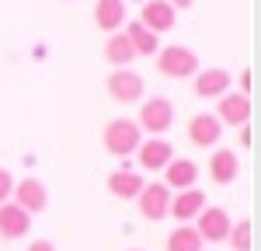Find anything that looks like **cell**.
<instances>
[{"mask_svg":"<svg viewBox=\"0 0 261 251\" xmlns=\"http://www.w3.org/2000/svg\"><path fill=\"white\" fill-rule=\"evenodd\" d=\"M101 143H105V150L112 157H129L143 143V129L133 119H112V122L101 129Z\"/></svg>","mask_w":261,"mask_h":251,"instance_id":"1","label":"cell"},{"mask_svg":"<svg viewBox=\"0 0 261 251\" xmlns=\"http://www.w3.org/2000/svg\"><path fill=\"white\" fill-rule=\"evenodd\" d=\"M157 73L171 77V81H185L199 73V56L188 45H161L157 49Z\"/></svg>","mask_w":261,"mask_h":251,"instance_id":"2","label":"cell"},{"mask_svg":"<svg viewBox=\"0 0 261 251\" xmlns=\"http://www.w3.org/2000/svg\"><path fill=\"white\" fill-rule=\"evenodd\" d=\"M143 133L150 136H164L171 126H174V105L167 98H150V102H140V119H136Z\"/></svg>","mask_w":261,"mask_h":251,"instance_id":"3","label":"cell"},{"mask_svg":"<svg viewBox=\"0 0 261 251\" xmlns=\"http://www.w3.org/2000/svg\"><path fill=\"white\" fill-rule=\"evenodd\" d=\"M105 87H108L112 102H119V105H136V102H143V91H146L143 77L136 73V70H129V66H119L115 73H108Z\"/></svg>","mask_w":261,"mask_h":251,"instance_id":"4","label":"cell"},{"mask_svg":"<svg viewBox=\"0 0 261 251\" xmlns=\"http://www.w3.org/2000/svg\"><path fill=\"white\" fill-rule=\"evenodd\" d=\"M230 213L223 206H205L195 216V234L202 237V244H220V241H226V230H230Z\"/></svg>","mask_w":261,"mask_h":251,"instance_id":"5","label":"cell"},{"mask_svg":"<svg viewBox=\"0 0 261 251\" xmlns=\"http://www.w3.org/2000/svg\"><path fill=\"white\" fill-rule=\"evenodd\" d=\"M216 119L220 126H247L251 122V94H233V91H226L220 102H216Z\"/></svg>","mask_w":261,"mask_h":251,"instance_id":"6","label":"cell"},{"mask_svg":"<svg viewBox=\"0 0 261 251\" xmlns=\"http://www.w3.org/2000/svg\"><path fill=\"white\" fill-rule=\"evenodd\" d=\"M136 203H140V213L146 220H164L167 206H171V188L164 185V182H150V185L140 188Z\"/></svg>","mask_w":261,"mask_h":251,"instance_id":"7","label":"cell"},{"mask_svg":"<svg viewBox=\"0 0 261 251\" xmlns=\"http://www.w3.org/2000/svg\"><path fill=\"white\" fill-rule=\"evenodd\" d=\"M171 157H174V146L167 143L164 136H150V140H143L136 146V161H140L143 171H164Z\"/></svg>","mask_w":261,"mask_h":251,"instance_id":"8","label":"cell"},{"mask_svg":"<svg viewBox=\"0 0 261 251\" xmlns=\"http://www.w3.org/2000/svg\"><path fill=\"white\" fill-rule=\"evenodd\" d=\"M32 230V213H24L18 203H0V237L4 241H18Z\"/></svg>","mask_w":261,"mask_h":251,"instance_id":"9","label":"cell"},{"mask_svg":"<svg viewBox=\"0 0 261 251\" xmlns=\"http://www.w3.org/2000/svg\"><path fill=\"white\" fill-rule=\"evenodd\" d=\"M174 21H178V11H174L167 0H146V4H143L140 24H143V28H150L153 35L171 32V28H174Z\"/></svg>","mask_w":261,"mask_h":251,"instance_id":"10","label":"cell"},{"mask_svg":"<svg viewBox=\"0 0 261 251\" xmlns=\"http://www.w3.org/2000/svg\"><path fill=\"white\" fill-rule=\"evenodd\" d=\"M14 203L24 213H42L49 206V188L39 178H21V182H14Z\"/></svg>","mask_w":261,"mask_h":251,"instance_id":"11","label":"cell"},{"mask_svg":"<svg viewBox=\"0 0 261 251\" xmlns=\"http://www.w3.org/2000/svg\"><path fill=\"white\" fill-rule=\"evenodd\" d=\"M220 136H223V126L220 119L213 115V112H199V115H192V122H188V140L195 146H216L220 143Z\"/></svg>","mask_w":261,"mask_h":251,"instance_id":"12","label":"cell"},{"mask_svg":"<svg viewBox=\"0 0 261 251\" xmlns=\"http://www.w3.org/2000/svg\"><path fill=\"white\" fill-rule=\"evenodd\" d=\"M195 182H199V164L195 161H188V157H171L167 161V167H164V185L167 188L185 192V188H195Z\"/></svg>","mask_w":261,"mask_h":251,"instance_id":"13","label":"cell"},{"mask_svg":"<svg viewBox=\"0 0 261 251\" xmlns=\"http://www.w3.org/2000/svg\"><path fill=\"white\" fill-rule=\"evenodd\" d=\"M202 209H205V195H202L199 188H185L178 195H171V206H167V216H174L178 223H188V220H195Z\"/></svg>","mask_w":261,"mask_h":251,"instance_id":"14","label":"cell"},{"mask_svg":"<svg viewBox=\"0 0 261 251\" xmlns=\"http://www.w3.org/2000/svg\"><path fill=\"white\" fill-rule=\"evenodd\" d=\"M230 70H223V66H213V70H199L195 73V94L199 98H223L226 91H230Z\"/></svg>","mask_w":261,"mask_h":251,"instance_id":"15","label":"cell"},{"mask_svg":"<svg viewBox=\"0 0 261 251\" xmlns=\"http://www.w3.org/2000/svg\"><path fill=\"white\" fill-rule=\"evenodd\" d=\"M237 174H241V161H237V154L226 150V146H220V150L209 157V178H213L216 185H233Z\"/></svg>","mask_w":261,"mask_h":251,"instance_id":"16","label":"cell"},{"mask_svg":"<svg viewBox=\"0 0 261 251\" xmlns=\"http://www.w3.org/2000/svg\"><path fill=\"white\" fill-rule=\"evenodd\" d=\"M143 185H146L143 174L140 171H129V167H119V171L108 174V192H112L115 199H122V203H125V199H136Z\"/></svg>","mask_w":261,"mask_h":251,"instance_id":"17","label":"cell"},{"mask_svg":"<svg viewBox=\"0 0 261 251\" xmlns=\"http://www.w3.org/2000/svg\"><path fill=\"white\" fill-rule=\"evenodd\" d=\"M94 24L101 32H122L125 24V0H98L94 4Z\"/></svg>","mask_w":261,"mask_h":251,"instance_id":"18","label":"cell"},{"mask_svg":"<svg viewBox=\"0 0 261 251\" xmlns=\"http://www.w3.org/2000/svg\"><path fill=\"white\" fill-rule=\"evenodd\" d=\"M125 39H129V45H133L136 56H157V49H161V39H157L150 28H143L140 21H129V24H125Z\"/></svg>","mask_w":261,"mask_h":251,"instance_id":"19","label":"cell"},{"mask_svg":"<svg viewBox=\"0 0 261 251\" xmlns=\"http://www.w3.org/2000/svg\"><path fill=\"white\" fill-rule=\"evenodd\" d=\"M105 60L112 63L115 70H119V66H129V63L136 60V53H133V45L125 39V32H112V35L105 39Z\"/></svg>","mask_w":261,"mask_h":251,"instance_id":"20","label":"cell"},{"mask_svg":"<svg viewBox=\"0 0 261 251\" xmlns=\"http://www.w3.org/2000/svg\"><path fill=\"white\" fill-rule=\"evenodd\" d=\"M164 248H167V251H202V237L195 234L192 223H178V227L167 234Z\"/></svg>","mask_w":261,"mask_h":251,"instance_id":"21","label":"cell"},{"mask_svg":"<svg viewBox=\"0 0 261 251\" xmlns=\"http://www.w3.org/2000/svg\"><path fill=\"white\" fill-rule=\"evenodd\" d=\"M226 244L233 251H251V220H237L226 230Z\"/></svg>","mask_w":261,"mask_h":251,"instance_id":"22","label":"cell"},{"mask_svg":"<svg viewBox=\"0 0 261 251\" xmlns=\"http://www.w3.org/2000/svg\"><path fill=\"white\" fill-rule=\"evenodd\" d=\"M11 192H14V178H11V171H7V167H0V203H7V199H11Z\"/></svg>","mask_w":261,"mask_h":251,"instance_id":"23","label":"cell"},{"mask_svg":"<svg viewBox=\"0 0 261 251\" xmlns=\"http://www.w3.org/2000/svg\"><path fill=\"white\" fill-rule=\"evenodd\" d=\"M24 251H56V244H53V241H42V237H39V241H32Z\"/></svg>","mask_w":261,"mask_h":251,"instance_id":"24","label":"cell"},{"mask_svg":"<svg viewBox=\"0 0 261 251\" xmlns=\"http://www.w3.org/2000/svg\"><path fill=\"white\" fill-rule=\"evenodd\" d=\"M247 91H251V70L241 73V94H247Z\"/></svg>","mask_w":261,"mask_h":251,"instance_id":"25","label":"cell"},{"mask_svg":"<svg viewBox=\"0 0 261 251\" xmlns=\"http://www.w3.org/2000/svg\"><path fill=\"white\" fill-rule=\"evenodd\" d=\"M167 4H171V7H174V11H188V7H192V4H195V0H167Z\"/></svg>","mask_w":261,"mask_h":251,"instance_id":"26","label":"cell"},{"mask_svg":"<svg viewBox=\"0 0 261 251\" xmlns=\"http://www.w3.org/2000/svg\"><path fill=\"white\" fill-rule=\"evenodd\" d=\"M241 143L251 146V126H241Z\"/></svg>","mask_w":261,"mask_h":251,"instance_id":"27","label":"cell"},{"mask_svg":"<svg viewBox=\"0 0 261 251\" xmlns=\"http://www.w3.org/2000/svg\"><path fill=\"white\" fill-rule=\"evenodd\" d=\"M133 251H143V248H133Z\"/></svg>","mask_w":261,"mask_h":251,"instance_id":"28","label":"cell"}]
</instances>
